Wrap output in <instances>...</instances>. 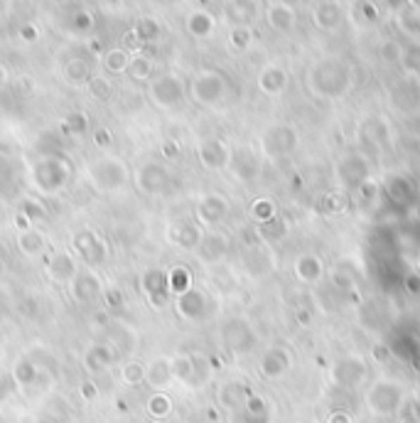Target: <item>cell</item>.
Instances as JSON below:
<instances>
[{"label":"cell","instance_id":"d590c367","mask_svg":"<svg viewBox=\"0 0 420 423\" xmlns=\"http://www.w3.org/2000/svg\"><path fill=\"white\" fill-rule=\"evenodd\" d=\"M398 64H401L408 77H420V42L403 44V54Z\"/></svg>","mask_w":420,"mask_h":423},{"label":"cell","instance_id":"816d5d0a","mask_svg":"<svg viewBox=\"0 0 420 423\" xmlns=\"http://www.w3.org/2000/svg\"><path fill=\"white\" fill-rule=\"evenodd\" d=\"M13 224H15V229H18V232H27V229H32V227H34V224L30 222V219L25 217V214H20V212H15Z\"/></svg>","mask_w":420,"mask_h":423},{"label":"cell","instance_id":"4316f807","mask_svg":"<svg viewBox=\"0 0 420 423\" xmlns=\"http://www.w3.org/2000/svg\"><path fill=\"white\" fill-rule=\"evenodd\" d=\"M342 8H339L337 3H332V0H324V3H319L317 8H314L312 13V20L314 25H317L319 30H337L339 25H342Z\"/></svg>","mask_w":420,"mask_h":423},{"label":"cell","instance_id":"7402d4cb","mask_svg":"<svg viewBox=\"0 0 420 423\" xmlns=\"http://www.w3.org/2000/svg\"><path fill=\"white\" fill-rule=\"evenodd\" d=\"M253 332L251 327L243 320H231L227 327H224V342L231 352H248V347L253 345Z\"/></svg>","mask_w":420,"mask_h":423},{"label":"cell","instance_id":"db71d44e","mask_svg":"<svg viewBox=\"0 0 420 423\" xmlns=\"http://www.w3.org/2000/svg\"><path fill=\"white\" fill-rule=\"evenodd\" d=\"M386 3V8L391 10H406L408 8V0H383Z\"/></svg>","mask_w":420,"mask_h":423},{"label":"cell","instance_id":"d6986e66","mask_svg":"<svg viewBox=\"0 0 420 423\" xmlns=\"http://www.w3.org/2000/svg\"><path fill=\"white\" fill-rule=\"evenodd\" d=\"M229 170L234 172V177L241 182H251L258 175V158L248 148H238L231 151V163H229Z\"/></svg>","mask_w":420,"mask_h":423},{"label":"cell","instance_id":"11a10c76","mask_svg":"<svg viewBox=\"0 0 420 423\" xmlns=\"http://www.w3.org/2000/svg\"><path fill=\"white\" fill-rule=\"evenodd\" d=\"M20 34H23V39L32 42V39H34V27H23V32H20Z\"/></svg>","mask_w":420,"mask_h":423},{"label":"cell","instance_id":"7a4b0ae2","mask_svg":"<svg viewBox=\"0 0 420 423\" xmlns=\"http://www.w3.org/2000/svg\"><path fill=\"white\" fill-rule=\"evenodd\" d=\"M91 187L101 195H116L131 185V168L118 156H101L87 165Z\"/></svg>","mask_w":420,"mask_h":423},{"label":"cell","instance_id":"f546056e","mask_svg":"<svg viewBox=\"0 0 420 423\" xmlns=\"http://www.w3.org/2000/svg\"><path fill=\"white\" fill-rule=\"evenodd\" d=\"M37 379H39V367L30 357H20L13 365V381L20 389H30V386L37 384Z\"/></svg>","mask_w":420,"mask_h":423},{"label":"cell","instance_id":"ab89813d","mask_svg":"<svg viewBox=\"0 0 420 423\" xmlns=\"http://www.w3.org/2000/svg\"><path fill=\"white\" fill-rule=\"evenodd\" d=\"M18 212L25 214V217L30 219L32 224H37L39 219H44V207L39 200H34V197H23L18 205Z\"/></svg>","mask_w":420,"mask_h":423},{"label":"cell","instance_id":"d4e9b609","mask_svg":"<svg viewBox=\"0 0 420 423\" xmlns=\"http://www.w3.org/2000/svg\"><path fill=\"white\" fill-rule=\"evenodd\" d=\"M293 271L295 276H298V281L303 283H317L319 278L324 276L322 261H319V256H314V253H303V256L295 258Z\"/></svg>","mask_w":420,"mask_h":423},{"label":"cell","instance_id":"836d02e7","mask_svg":"<svg viewBox=\"0 0 420 423\" xmlns=\"http://www.w3.org/2000/svg\"><path fill=\"white\" fill-rule=\"evenodd\" d=\"M187 30L194 37H209L214 32V18L204 10H197L187 18Z\"/></svg>","mask_w":420,"mask_h":423},{"label":"cell","instance_id":"b9f144b4","mask_svg":"<svg viewBox=\"0 0 420 423\" xmlns=\"http://www.w3.org/2000/svg\"><path fill=\"white\" fill-rule=\"evenodd\" d=\"M403 54V44L396 42V39H386V42L378 47V57H381L383 64H398Z\"/></svg>","mask_w":420,"mask_h":423},{"label":"cell","instance_id":"f907efd6","mask_svg":"<svg viewBox=\"0 0 420 423\" xmlns=\"http://www.w3.org/2000/svg\"><path fill=\"white\" fill-rule=\"evenodd\" d=\"M111 131H106V128H98L96 133H94V143H96L98 148H108L111 146Z\"/></svg>","mask_w":420,"mask_h":423},{"label":"cell","instance_id":"83f0119b","mask_svg":"<svg viewBox=\"0 0 420 423\" xmlns=\"http://www.w3.org/2000/svg\"><path fill=\"white\" fill-rule=\"evenodd\" d=\"M167 288H170V296H182L184 291H189V288L194 286V276L192 271H189L187 266H182V263H174V266H170L167 271Z\"/></svg>","mask_w":420,"mask_h":423},{"label":"cell","instance_id":"603a6c76","mask_svg":"<svg viewBox=\"0 0 420 423\" xmlns=\"http://www.w3.org/2000/svg\"><path fill=\"white\" fill-rule=\"evenodd\" d=\"M290 370V355L285 347H271L261 357V374L266 379H280Z\"/></svg>","mask_w":420,"mask_h":423},{"label":"cell","instance_id":"44dd1931","mask_svg":"<svg viewBox=\"0 0 420 423\" xmlns=\"http://www.w3.org/2000/svg\"><path fill=\"white\" fill-rule=\"evenodd\" d=\"M15 246L25 258H42L47 253V236L39 232L37 227L27 229V232H18L15 236Z\"/></svg>","mask_w":420,"mask_h":423},{"label":"cell","instance_id":"3957f363","mask_svg":"<svg viewBox=\"0 0 420 423\" xmlns=\"http://www.w3.org/2000/svg\"><path fill=\"white\" fill-rule=\"evenodd\" d=\"M349 84H352V72L342 59H319L310 69V89L322 99L344 96L349 91Z\"/></svg>","mask_w":420,"mask_h":423},{"label":"cell","instance_id":"7c38bea8","mask_svg":"<svg viewBox=\"0 0 420 423\" xmlns=\"http://www.w3.org/2000/svg\"><path fill=\"white\" fill-rule=\"evenodd\" d=\"M150 99L155 106L172 108L184 99V84L177 74H163L150 84Z\"/></svg>","mask_w":420,"mask_h":423},{"label":"cell","instance_id":"ac0fdd59","mask_svg":"<svg viewBox=\"0 0 420 423\" xmlns=\"http://www.w3.org/2000/svg\"><path fill=\"white\" fill-rule=\"evenodd\" d=\"M145 384L153 391H165L172 384V372H170V357L160 355L145 365Z\"/></svg>","mask_w":420,"mask_h":423},{"label":"cell","instance_id":"9f6ffc18","mask_svg":"<svg viewBox=\"0 0 420 423\" xmlns=\"http://www.w3.org/2000/svg\"><path fill=\"white\" fill-rule=\"evenodd\" d=\"M5 84H8V69H5L3 64H0V89H3Z\"/></svg>","mask_w":420,"mask_h":423},{"label":"cell","instance_id":"bcb514c9","mask_svg":"<svg viewBox=\"0 0 420 423\" xmlns=\"http://www.w3.org/2000/svg\"><path fill=\"white\" fill-rule=\"evenodd\" d=\"M79 396H82L84 401H96L98 399V384L94 379H84L82 384H79Z\"/></svg>","mask_w":420,"mask_h":423},{"label":"cell","instance_id":"9a60e30c","mask_svg":"<svg viewBox=\"0 0 420 423\" xmlns=\"http://www.w3.org/2000/svg\"><path fill=\"white\" fill-rule=\"evenodd\" d=\"M204 236V229L199 227L192 219H182V222H172L165 232V239H167L170 246L174 248H184V251H197L199 241Z\"/></svg>","mask_w":420,"mask_h":423},{"label":"cell","instance_id":"e575fe53","mask_svg":"<svg viewBox=\"0 0 420 423\" xmlns=\"http://www.w3.org/2000/svg\"><path fill=\"white\" fill-rule=\"evenodd\" d=\"M386 195L391 197L393 202H401L403 205V202H408L413 197V187L403 175H393L386 180Z\"/></svg>","mask_w":420,"mask_h":423},{"label":"cell","instance_id":"60d3db41","mask_svg":"<svg viewBox=\"0 0 420 423\" xmlns=\"http://www.w3.org/2000/svg\"><path fill=\"white\" fill-rule=\"evenodd\" d=\"M229 42H231L234 49H238V52H243V49L251 47L253 42V32L246 27V25H236V27L231 30V34H229Z\"/></svg>","mask_w":420,"mask_h":423},{"label":"cell","instance_id":"f35d334b","mask_svg":"<svg viewBox=\"0 0 420 423\" xmlns=\"http://www.w3.org/2000/svg\"><path fill=\"white\" fill-rule=\"evenodd\" d=\"M64 79L72 84H84L89 79V67L82 59H72V62L64 64Z\"/></svg>","mask_w":420,"mask_h":423},{"label":"cell","instance_id":"e0dca14e","mask_svg":"<svg viewBox=\"0 0 420 423\" xmlns=\"http://www.w3.org/2000/svg\"><path fill=\"white\" fill-rule=\"evenodd\" d=\"M44 271H47L49 281L59 283V286H69L72 278L79 273V263L72 251H54L44 263Z\"/></svg>","mask_w":420,"mask_h":423},{"label":"cell","instance_id":"277c9868","mask_svg":"<svg viewBox=\"0 0 420 423\" xmlns=\"http://www.w3.org/2000/svg\"><path fill=\"white\" fill-rule=\"evenodd\" d=\"M69 244H72L74 258H79L87 268H98L101 263H106L108 244L106 239L98 232H94V229L89 227L77 229V232L72 234V239H69Z\"/></svg>","mask_w":420,"mask_h":423},{"label":"cell","instance_id":"ffe728a7","mask_svg":"<svg viewBox=\"0 0 420 423\" xmlns=\"http://www.w3.org/2000/svg\"><path fill=\"white\" fill-rule=\"evenodd\" d=\"M339 180L347 187H362L369 177V163L362 156H347L337 168Z\"/></svg>","mask_w":420,"mask_h":423},{"label":"cell","instance_id":"4fadbf2b","mask_svg":"<svg viewBox=\"0 0 420 423\" xmlns=\"http://www.w3.org/2000/svg\"><path fill=\"white\" fill-rule=\"evenodd\" d=\"M229 251H231V239H229L224 232H214V229H207V232H204L202 241H199V246H197L199 261L207 263V266L222 263L224 258L229 256Z\"/></svg>","mask_w":420,"mask_h":423},{"label":"cell","instance_id":"74e56055","mask_svg":"<svg viewBox=\"0 0 420 423\" xmlns=\"http://www.w3.org/2000/svg\"><path fill=\"white\" fill-rule=\"evenodd\" d=\"M398 25H401V30L406 34H420V10L418 8H406L401 10V15H398Z\"/></svg>","mask_w":420,"mask_h":423},{"label":"cell","instance_id":"484cf974","mask_svg":"<svg viewBox=\"0 0 420 423\" xmlns=\"http://www.w3.org/2000/svg\"><path fill=\"white\" fill-rule=\"evenodd\" d=\"M266 20H268V25L276 30V32H290V30L295 27V20H298V15H295L293 5L273 3L271 8H268V13H266Z\"/></svg>","mask_w":420,"mask_h":423},{"label":"cell","instance_id":"7bdbcfd3","mask_svg":"<svg viewBox=\"0 0 420 423\" xmlns=\"http://www.w3.org/2000/svg\"><path fill=\"white\" fill-rule=\"evenodd\" d=\"M128 72H131V77L136 79V82H145V79L153 74V62H150L148 57H133L131 62H128Z\"/></svg>","mask_w":420,"mask_h":423},{"label":"cell","instance_id":"6f0895ef","mask_svg":"<svg viewBox=\"0 0 420 423\" xmlns=\"http://www.w3.org/2000/svg\"><path fill=\"white\" fill-rule=\"evenodd\" d=\"M408 8H418L420 10V0H408Z\"/></svg>","mask_w":420,"mask_h":423},{"label":"cell","instance_id":"5bb4252c","mask_svg":"<svg viewBox=\"0 0 420 423\" xmlns=\"http://www.w3.org/2000/svg\"><path fill=\"white\" fill-rule=\"evenodd\" d=\"M197 158L199 165L204 170H229L231 163V148L222 141V138H207L197 146Z\"/></svg>","mask_w":420,"mask_h":423},{"label":"cell","instance_id":"5b68a950","mask_svg":"<svg viewBox=\"0 0 420 423\" xmlns=\"http://www.w3.org/2000/svg\"><path fill=\"white\" fill-rule=\"evenodd\" d=\"M133 182H136L138 192H143V195L148 197H158V195H167L170 185H172V175H170L165 163L148 160L138 168Z\"/></svg>","mask_w":420,"mask_h":423},{"label":"cell","instance_id":"d6a6232c","mask_svg":"<svg viewBox=\"0 0 420 423\" xmlns=\"http://www.w3.org/2000/svg\"><path fill=\"white\" fill-rule=\"evenodd\" d=\"M248 399V394L243 391V386L238 384V381H229V384H224L222 389H219V401H222L227 409H238V406H243Z\"/></svg>","mask_w":420,"mask_h":423},{"label":"cell","instance_id":"7dc6e473","mask_svg":"<svg viewBox=\"0 0 420 423\" xmlns=\"http://www.w3.org/2000/svg\"><path fill=\"white\" fill-rule=\"evenodd\" d=\"M103 303H106L111 310H116V308H121L123 305V293L118 291V288H103V298H101Z\"/></svg>","mask_w":420,"mask_h":423},{"label":"cell","instance_id":"4dcf8cb0","mask_svg":"<svg viewBox=\"0 0 420 423\" xmlns=\"http://www.w3.org/2000/svg\"><path fill=\"white\" fill-rule=\"evenodd\" d=\"M145 411H148V416L153 421H165L172 414V399L165 391H153L150 399L145 401Z\"/></svg>","mask_w":420,"mask_h":423},{"label":"cell","instance_id":"cb8c5ba5","mask_svg":"<svg viewBox=\"0 0 420 423\" xmlns=\"http://www.w3.org/2000/svg\"><path fill=\"white\" fill-rule=\"evenodd\" d=\"M288 87V72L278 64H268L261 74H258V89L268 96H278Z\"/></svg>","mask_w":420,"mask_h":423},{"label":"cell","instance_id":"681fc988","mask_svg":"<svg viewBox=\"0 0 420 423\" xmlns=\"http://www.w3.org/2000/svg\"><path fill=\"white\" fill-rule=\"evenodd\" d=\"M140 34H143L145 39H153V37H158V32H160V27L158 25L153 23V20H145V23H140Z\"/></svg>","mask_w":420,"mask_h":423},{"label":"cell","instance_id":"ba28073f","mask_svg":"<svg viewBox=\"0 0 420 423\" xmlns=\"http://www.w3.org/2000/svg\"><path fill=\"white\" fill-rule=\"evenodd\" d=\"M172 308L184 322H202L209 315V296L204 288L192 286L182 296L172 298Z\"/></svg>","mask_w":420,"mask_h":423},{"label":"cell","instance_id":"52a82bcc","mask_svg":"<svg viewBox=\"0 0 420 423\" xmlns=\"http://www.w3.org/2000/svg\"><path fill=\"white\" fill-rule=\"evenodd\" d=\"M103 283L98 278L96 271L91 268H79V273L72 278V283L67 286L69 298H72L77 305H94L103 298Z\"/></svg>","mask_w":420,"mask_h":423},{"label":"cell","instance_id":"c3c4849f","mask_svg":"<svg viewBox=\"0 0 420 423\" xmlns=\"http://www.w3.org/2000/svg\"><path fill=\"white\" fill-rule=\"evenodd\" d=\"M67 126L72 128V133H84L87 131V116H82V113H79V116H69V121H67Z\"/></svg>","mask_w":420,"mask_h":423},{"label":"cell","instance_id":"f5cc1de1","mask_svg":"<svg viewBox=\"0 0 420 423\" xmlns=\"http://www.w3.org/2000/svg\"><path fill=\"white\" fill-rule=\"evenodd\" d=\"M322 205H324V212L327 214H337L339 210H342V205H339V195H329Z\"/></svg>","mask_w":420,"mask_h":423},{"label":"cell","instance_id":"ee69618b","mask_svg":"<svg viewBox=\"0 0 420 423\" xmlns=\"http://www.w3.org/2000/svg\"><path fill=\"white\" fill-rule=\"evenodd\" d=\"M128 62H131V57H128L126 49H111V52L106 54V69L108 72H126L128 69Z\"/></svg>","mask_w":420,"mask_h":423},{"label":"cell","instance_id":"f1b7e54d","mask_svg":"<svg viewBox=\"0 0 420 423\" xmlns=\"http://www.w3.org/2000/svg\"><path fill=\"white\" fill-rule=\"evenodd\" d=\"M170 372H172V381L177 384H187L194 379V355L187 352H177L170 357Z\"/></svg>","mask_w":420,"mask_h":423},{"label":"cell","instance_id":"f6af8a7d","mask_svg":"<svg viewBox=\"0 0 420 423\" xmlns=\"http://www.w3.org/2000/svg\"><path fill=\"white\" fill-rule=\"evenodd\" d=\"M89 91H91V96L98 99V101H106L113 94V87L106 77H91L89 79Z\"/></svg>","mask_w":420,"mask_h":423},{"label":"cell","instance_id":"8992f818","mask_svg":"<svg viewBox=\"0 0 420 423\" xmlns=\"http://www.w3.org/2000/svg\"><path fill=\"white\" fill-rule=\"evenodd\" d=\"M295 148H298V131L288 123H276V126L266 128V133L261 136V151L271 160L290 156Z\"/></svg>","mask_w":420,"mask_h":423},{"label":"cell","instance_id":"680465c9","mask_svg":"<svg viewBox=\"0 0 420 423\" xmlns=\"http://www.w3.org/2000/svg\"><path fill=\"white\" fill-rule=\"evenodd\" d=\"M148 423H163V421H153V419H150V421H148Z\"/></svg>","mask_w":420,"mask_h":423},{"label":"cell","instance_id":"8d00e7d4","mask_svg":"<svg viewBox=\"0 0 420 423\" xmlns=\"http://www.w3.org/2000/svg\"><path fill=\"white\" fill-rule=\"evenodd\" d=\"M251 217L263 227V224L273 222V219L278 217V210H276V205H273V200H268V197H258V200L251 205Z\"/></svg>","mask_w":420,"mask_h":423},{"label":"cell","instance_id":"30bf717a","mask_svg":"<svg viewBox=\"0 0 420 423\" xmlns=\"http://www.w3.org/2000/svg\"><path fill=\"white\" fill-rule=\"evenodd\" d=\"M192 99L199 103V106H214L224 99L227 94V82L219 72H199L197 77L192 79Z\"/></svg>","mask_w":420,"mask_h":423},{"label":"cell","instance_id":"9c48e42d","mask_svg":"<svg viewBox=\"0 0 420 423\" xmlns=\"http://www.w3.org/2000/svg\"><path fill=\"white\" fill-rule=\"evenodd\" d=\"M138 286H140V293L145 296L150 308H167L170 303V288H167V273L158 266H150L140 273L138 278Z\"/></svg>","mask_w":420,"mask_h":423},{"label":"cell","instance_id":"8fae6325","mask_svg":"<svg viewBox=\"0 0 420 423\" xmlns=\"http://www.w3.org/2000/svg\"><path fill=\"white\" fill-rule=\"evenodd\" d=\"M229 200L224 195H219V192H207V195L199 197L197 202V219L194 222L199 224V227L207 232V229H217L219 224L224 222V219L229 217Z\"/></svg>","mask_w":420,"mask_h":423},{"label":"cell","instance_id":"2e32d148","mask_svg":"<svg viewBox=\"0 0 420 423\" xmlns=\"http://www.w3.org/2000/svg\"><path fill=\"white\" fill-rule=\"evenodd\" d=\"M116 360L118 355L111 345H106V342H94V345H89L87 352H84L82 365L89 374L96 377V374H106V372L116 365Z\"/></svg>","mask_w":420,"mask_h":423},{"label":"cell","instance_id":"6da1fadb","mask_svg":"<svg viewBox=\"0 0 420 423\" xmlns=\"http://www.w3.org/2000/svg\"><path fill=\"white\" fill-rule=\"evenodd\" d=\"M27 180L32 190L39 192V195H59V192L67 190L69 180H72V165L62 156H44L30 165Z\"/></svg>","mask_w":420,"mask_h":423},{"label":"cell","instance_id":"1f68e13d","mask_svg":"<svg viewBox=\"0 0 420 423\" xmlns=\"http://www.w3.org/2000/svg\"><path fill=\"white\" fill-rule=\"evenodd\" d=\"M118 377H121L123 386H140L145 384V365L140 360H128L118 367Z\"/></svg>","mask_w":420,"mask_h":423}]
</instances>
